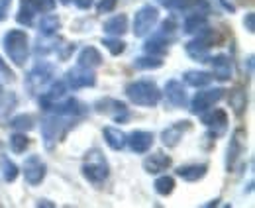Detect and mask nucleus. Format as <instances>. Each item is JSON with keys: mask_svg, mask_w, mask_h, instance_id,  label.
Listing matches in <instances>:
<instances>
[{"mask_svg": "<svg viewBox=\"0 0 255 208\" xmlns=\"http://www.w3.org/2000/svg\"><path fill=\"white\" fill-rule=\"evenodd\" d=\"M4 51L16 67H24L30 57V39L24 30H10L2 37Z\"/></svg>", "mask_w": 255, "mask_h": 208, "instance_id": "obj_1", "label": "nucleus"}, {"mask_svg": "<svg viewBox=\"0 0 255 208\" xmlns=\"http://www.w3.org/2000/svg\"><path fill=\"white\" fill-rule=\"evenodd\" d=\"M124 92L135 106H147L149 108V106H157L161 100L159 87L153 81H145V79L128 83Z\"/></svg>", "mask_w": 255, "mask_h": 208, "instance_id": "obj_2", "label": "nucleus"}, {"mask_svg": "<svg viewBox=\"0 0 255 208\" xmlns=\"http://www.w3.org/2000/svg\"><path fill=\"white\" fill-rule=\"evenodd\" d=\"M53 81H55V67L51 63H47V61H37L35 67L28 73L24 85H26V89L32 96H37V94H41L43 90L47 89Z\"/></svg>", "mask_w": 255, "mask_h": 208, "instance_id": "obj_3", "label": "nucleus"}, {"mask_svg": "<svg viewBox=\"0 0 255 208\" xmlns=\"http://www.w3.org/2000/svg\"><path fill=\"white\" fill-rule=\"evenodd\" d=\"M71 122L67 120V116H49L41 122V136H43V146L47 149H53L55 144L59 140H63L67 136V132L71 130Z\"/></svg>", "mask_w": 255, "mask_h": 208, "instance_id": "obj_4", "label": "nucleus"}, {"mask_svg": "<svg viewBox=\"0 0 255 208\" xmlns=\"http://www.w3.org/2000/svg\"><path fill=\"white\" fill-rule=\"evenodd\" d=\"M81 171H83V177L93 185H102L108 179V173H110L108 163H106L104 155L98 149H93L91 153H87V161L83 163Z\"/></svg>", "mask_w": 255, "mask_h": 208, "instance_id": "obj_5", "label": "nucleus"}, {"mask_svg": "<svg viewBox=\"0 0 255 208\" xmlns=\"http://www.w3.org/2000/svg\"><path fill=\"white\" fill-rule=\"evenodd\" d=\"M159 22V10L157 6L145 4L141 6L135 16H133V35L135 37H145L147 33H151V30L155 28V24Z\"/></svg>", "mask_w": 255, "mask_h": 208, "instance_id": "obj_6", "label": "nucleus"}, {"mask_svg": "<svg viewBox=\"0 0 255 208\" xmlns=\"http://www.w3.org/2000/svg\"><path fill=\"white\" fill-rule=\"evenodd\" d=\"M224 89H206V90H198L194 94V98L191 100V112L194 116H200L202 112L210 110L214 104H218L224 98Z\"/></svg>", "mask_w": 255, "mask_h": 208, "instance_id": "obj_7", "label": "nucleus"}, {"mask_svg": "<svg viewBox=\"0 0 255 208\" xmlns=\"http://www.w3.org/2000/svg\"><path fill=\"white\" fill-rule=\"evenodd\" d=\"M93 108H95L98 114L110 116L116 124H122V122H126L129 118L126 102H120L116 98H100V100H96Z\"/></svg>", "mask_w": 255, "mask_h": 208, "instance_id": "obj_8", "label": "nucleus"}, {"mask_svg": "<svg viewBox=\"0 0 255 208\" xmlns=\"http://www.w3.org/2000/svg\"><path fill=\"white\" fill-rule=\"evenodd\" d=\"M65 85H67V89H73V90L95 87L96 75L93 73V69H85V67L79 65V67L69 69L65 73Z\"/></svg>", "mask_w": 255, "mask_h": 208, "instance_id": "obj_9", "label": "nucleus"}, {"mask_svg": "<svg viewBox=\"0 0 255 208\" xmlns=\"http://www.w3.org/2000/svg\"><path fill=\"white\" fill-rule=\"evenodd\" d=\"M244 151H246V132L242 128H238L232 134L230 144H228V151H226V167H228V171L236 169V165L240 163Z\"/></svg>", "mask_w": 255, "mask_h": 208, "instance_id": "obj_10", "label": "nucleus"}, {"mask_svg": "<svg viewBox=\"0 0 255 208\" xmlns=\"http://www.w3.org/2000/svg\"><path fill=\"white\" fill-rule=\"evenodd\" d=\"M47 112L57 114V116H67V118H71V116L77 118V116L87 114V112H89V106H87L85 102H81L79 98H65L63 96L61 100L53 102Z\"/></svg>", "mask_w": 255, "mask_h": 208, "instance_id": "obj_11", "label": "nucleus"}, {"mask_svg": "<svg viewBox=\"0 0 255 208\" xmlns=\"http://www.w3.org/2000/svg\"><path fill=\"white\" fill-rule=\"evenodd\" d=\"M47 175V165L41 161L39 155H30L26 161H24V179L28 185H39Z\"/></svg>", "mask_w": 255, "mask_h": 208, "instance_id": "obj_12", "label": "nucleus"}, {"mask_svg": "<svg viewBox=\"0 0 255 208\" xmlns=\"http://www.w3.org/2000/svg\"><path fill=\"white\" fill-rule=\"evenodd\" d=\"M191 130V122L189 120H183V122H175L171 124L169 128H165L161 132V142L165 148H177L179 142L183 140V136Z\"/></svg>", "mask_w": 255, "mask_h": 208, "instance_id": "obj_13", "label": "nucleus"}, {"mask_svg": "<svg viewBox=\"0 0 255 208\" xmlns=\"http://www.w3.org/2000/svg\"><path fill=\"white\" fill-rule=\"evenodd\" d=\"M200 120H202V124L206 126V128H210L212 130V134L218 138V136H222L224 132H226V128H228V114L220 110V108H210V110H206V112H202L200 114Z\"/></svg>", "mask_w": 255, "mask_h": 208, "instance_id": "obj_14", "label": "nucleus"}, {"mask_svg": "<svg viewBox=\"0 0 255 208\" xmlns=\"http://www.w3.org/2000/svg\"><path fill=\"white\" fill-rule=\"evenodd\" d=\"M153 142H155V136L151 134V132H145V130H135V132H131L129 136H128L126 140V146H129V149L133 151V153H147L151 146H153Z\"/></svg>", "mask_w": 255, "mask_h": 208, "instance_id": "obj_15", "label": "nucleus"}, {"mask_svg": "<svg viewBox=\"0 0 255 208\" xmlns=\"http://www.w3.org/2000/svg\"><path fill=\"white\" fill-rule=\"evenodd\" d=\"M185 51L191 59L198 61V63H208L210 59V45L200 35H194L191 41L185 43Z\"/></svg>", "mask_w": 255, "mask_h": 208, "instance_id": "obj_16", "label": "nucleus"}, {"mask_svg": "<svg viewBox=\"0 0 255 208\" xmlns=\"http://www.w3.org/2000/svg\"><path fill=\"white\" fill-rule=\"evenodd\" d=\"M171 157L169 155H165V153H151V155H147L145 159H143V169H145V173H149V175H159L163 171H167L169 167H171Z\"/></svg>", "mask_w": 255, "mask_h": 208, "instance_id": "obj_17", "label": "nucleus"}, {"mask_svg": "<svg viewBox=\"0 0 255 208\" xmlns=\"http://www.w3.org/2000/svg\"><path fill=\"white\" fill-rule=\"evenodd\" d=\"M208 63L212 65V77L218 79L220 83H226L232 79V59L228 55H214L210 57Z\"/></svg>", "mask_w": 255, "mask_h": 208, "instance_id": "obj_18", "label": "nucleus"}, {"mask_svg": "<svg viewBox=\"0 0 255 208\" xmlns=\"http://www.w3.org/2000/svg\"><path fill=\"white\" fill-rule=\"evenodd\" d=\"M165 94H167V100L177 106V108H183L187 104V90L183 87L181 81L177 79H169L167 85H165Z\"/></svg>", "mask_w": 255, "mask_h": 208, "instance_id": "obj_19", "label": "nucleus"}, {"mask_svg": "<svg viewBox=\"0 0 255 208\" xmlns=\"http://www.w3.org/2000/svg\"><path fill=\"white\" fill-rule=\"evenodd\" d=\"M177 177H181L187 183H196L208 173V165L206 163H191V165H181L177 171Z\"/></svg>", "mask_w": 255, "mask_h": 208, "instance_id": "obj_20", "label": "nucleus"}, {"mask_svg": "<svg viewBox=\"0 0 255 208\" xmlns=\"http://www.w3.org/2000/svg\"><path fill=\"white\" fill-rule=\"evenodd\" d=\"M102 136H104V142H106V146H108L110 149H114V151H122V149L126 148L128 136L120 130V128L106 126V128L102 130Z\"/></svg>", "mask_w": 255, "mask_h": 208, "instance_id": "obj_21", "label": "nucleus"}, {"mask_svg": "<svg viewBox=\"0 0 255 208\" xmlns=\"http://www.w3.org/2000/svg\"><path fill=\"white\" fill-rule=\"evenodd\" d=\"M102 31L108 33V35H114V37H120L128 31V16L126 14H116L112 16L110 20L104 22Z\"/></svg>", "mask_w": 255, "mask_h": 208, "instance_id": "obj_22", "label": "nucleus"}, {"mask_svg": "<svg viewBox=\"0 0 255 208\" xmlns=\"http://www.w3.org/2000/svg\"><path fill=\"white\" fill-rule=\"evenodd\" d=\"M143 51L147 53V55H165L167 51H169V39H167V35H163V33H157V35H153L151 39H147L145 43H143Z\"/></svg>", "mask_w": 255, "mask_h": 208, "instance_id": "obj_23", "label": "nucleus"}, {"mask_svg": "<svg viewBox=\"0 0 255 208\" xmlns=\"http://www.w3.org/2000/svg\"><path fill=\"white\" fill-rule=\"evenodd\" d=\"M77 61H79V65L85 67V69H96V67L102 65V55H100V51H98L96 47L87 45L85 49H81Z\"/></svg>", "mask_w": 255, "mask_h": 208, "instance_id": "obj_24", "label": "nucleus"}, {"mask_svg": "<svg viewBox=\"0 0 255 208\" xmlns=\"http://www.w3.org/2000/svg\"><path fill=\"white\" fill-rule=\"evenodd\" d=\"M212 73L208 71H187L183 75V81L189 85V87H194V89H202V87H208L212 83Z\"/></svg>", "mask_w": 255, "mask_h": 208, "instance_id": "obj_25", "label": "nucleus"}, {"mask_svg": "<svg viewBox=\"0 0 255 208\" xmlns=\"http://www.w3.org/2000/svg\"><path fill=\"white\" fill-rule=\"evenodd\" d=\"M59 28H61L59 16L45 14V16H41V20H39L37 31H39V35H43V37H53V35L59 31Z\"/></svg>", "mask_w": 255, "mask_h": 208, "instance_id": "obj_26", "label": "nucleus"}, {"mask_svg": "<svg viewBox=\"0 0 255 208\" xmlns=\"http://www.w3.org/2000/svg\"><path fill=\"white\" fill-rule=\"evenodd\" d=\"M208 26V20H206V14H189L185 18V24H183V31L185 33H191L196 35L200 30H204Z\"/></svg>", "mask_w": 255, "mask_h": 208, "instance_id": "obj_27", "label": "nucleus"}, {"mask_svg": "<svg viewBox=\"0 0 255 208\" xmlns=\"http://www.w3.org/2000/svg\"><path fill=\"white\" fill-rule=\"evenodd\" d=\"M230 108L234 110L236 116H244L248 108V94L244 89H234L230 92Z\"/></svg>", "mask_w": 255, "mask_h": 208, "instance_id": "obj_28", "label": "nucleus"}, {"mask_svg": "<svg viewBox=\"0 0 255 208\" xmlns=\"http://www.w3.org/2000/svg\"><path fill=\"white\" fill-rule=\"evenodd\" d=\"M0 169H2V179L6 181V183H14L16 177H18V165L14 163V161H10L8 157H0Z\"/></svg>", "mask_w": 255, "mask_h": 208, "instance_id": "obj_29", "label": "nucleus"}, {"mask_svg": "<svg viewBox=\"0 0 255 208\" xmlns=\"http://www.w3.org/2000/svg\"><path fill=\"white\" fill-rule=\"evenodd\" d=\"M133 67L135 69H159V67H163V59L161 57H157V55H141V57H135L133 59Z\"/></svg>", "mask_w": 255, "mask_h": 208, "instance_id": "obj_30", "label": "nucleus"}, {"mask_svg": "<svg viewBox=\"0 0 255 208\" xmlns=\"http://www.w3.org/2000/svg\"><path fill=\"white\" fill-rule=\"evenodd\" d=\"M10 149L14 151V153H24L26 149H28V146H30V138L26 136V132H18V134H12L10 136Z\"/></svg>", "mask_w": 255, "mask_h": 208, "instance_id": "obj_31", "label": "nucleus"}, {"mask_svg": "<svg viewBox=\"0 0 255 208\" xmlns=\"http://www.w3.org/2000/svg\"><path fill=\"white\" fill-rule=\"evenodd\" d=\"M102 45L110 51V55H114V57H118V55H122L124 51H126V41H122L120 37H114V35H110V37H104L102 39Z\"/></svg>", "mask_w": 255, "mask_h": 208, "instance_id": "obj_32", "label": "nucleus"}, {"mask_svg": "<svg viewBox=\"0 0 255 208\" xmlns=\"http://www.w3.org/2000/svg\"><path fill=\"white\" fill-rule=\"evenodd\" d=\"M153 187H155V193H157V195L167 197V195H171V193L175 191V179L169 177V175H163V177L155 179Z\"/></svg>", "mask_w": 255, "mask_h": 208, "instance_id": "obj_33", "label": "nucleus"}, {"mask_svg": "<svg viewBox=\"0 0 255 208\" xmlns=\"http://www.w3.org/2000/svg\"><path fill=\"white\" fill-rule=\"evenodd\" d=\"M10 126L20 130V132H28V130L33 128V118L30 114H20V116H14V118L10 120Z\"/></svg>", "mask_w": 255, "mask_h": 208, "instance_id": "obj_34", "label": "nucleus"}, {"mask_svg": "<svg viewBox=\"0 0 255 208\" xmlns=\"http://www.w3.org/2000/svg\"><path fill=\"white\" fill-rule=\"evenodd\" d=\"M33 16H35V12H33L32 8L22 4V8H20V12H18L16 20H18V24H22V26H32V24H33Z\"/></svg>", "mask_w": 255, "mask_h": 208, "instance_id": "obj_35", "label": "nucleus"}, {"mask_svg": "<svg viewBox=\"0 0 255 208\" xmlns=\"http://www.w3.org/2000/svg\"><path fill=\"white\" fill-rule=\"evenodd\" d=\"M161 6H165V8H169V10H183V8H187V4L191 2V0H157Z\"/></svg>", "mask_w": 255, "mask_h": 208, "instance_id": "obj_36", "label": "nucleus"}, {"mask_svg": "<svg viewBox=\"0 0 255 208\" xmlns=\"http://www.w3.org/2000/svg\"><path fill=\"white\" fill-rule=\"evenodd\" d=\"M116 4H118V0H100L96 4V12L98 14H110L116 8Z\"/></svg>", "mask_w": 255, "mask_h": 208, "instance_id": "obj_37", "label": "nucleus"}, {"mask_svg": "<svg viewBox=\"0 0 255 208\" xmlns=\"http://www.w3.org/2000/svg\"><path fill=\"white\" fill-rule=\"evenodd\" d=\"M177 30V24H175V20H165L163 24H161V31L163 35H169V33H173V31Z\"/></svg>", "mask_w": 255, "mask_h": 208, "instance_id": "obj_38", "label": "nucleus"}, {"mask_svg": "<svg viewBox=\"0 0 255 208\" xmlns=\"http://www.w3.org/2000/svg\"><path fill=\"white\" fill-rule=\"evenodd\" d=\"M244 26H246V30L250 31V33H254L255 31V14L254 12H248V14H246V18H244Z\"/></svg>", "mask_w": 255, "mask_h": 208, "instance_id": "obj_39", "label": "nucleus"}, {"mask_svg": "<svg viewBox=\"0 0 255 208\" xmlns=\"http://www.w3.org/2000/svg\"><path fill=\"white\" fill-rule=\"evenodd\" d=\"M10 4H12V0H0V22L6 20V16L10 12Z\"/></svg>", "mask_w": 255, "mask_h": 208, "instance_id": "obj_40", "label": "nucleus"}, {"mask_svg": "<svg viewBox=\"0 0 255 208\" xmlns=\"http://www.w3.org/2000/svg\"><path fill=\"white\" fill-rule=\"evenodd\" d=\"M81 10H89L91 6H93V0H73Z\"/></svg>", "mask_w": 255, "mask_h": 208, "instance_id": "obj_41", "label": "nucleus"}, {"mask_svg": "<svg viewBox=\"0 0 255 208\" xmlns=\"http://www.w3.org/2000/svg\"><path fill=\"white\" fill-rule=\"evenodd\" d=\"M218 2L222 4V6H224V8H226V10H228V12H232V14L236 12V6H234V4L230 2V0H218Z\"/></svg>", "mask_w": 255, "mask_h": 208, "instance_id": "obj_42", "label": "nucleus"}, {"mask_svg": "<svg viewBox=\"0 0 255 208\" xmlns=\"http://www.w3.org/2000/svg\"><path fill=\"white\" fill-rule=\"evenodd\" d=\"M35 207H49V208H53L55 205H53V203H49V201H37V203H35Z\"/></svg>", "mask_w": 255, "mask_h": 208, "instance_id": "obj_43", "label": "nucleus"}, {"mask_svg": "<svg viewBox=\"0 0 255 208\" xmlns=\"http://www.w3.org/2000/svg\"><path fill=\"white\" fill-rule=\"evenodd\" d=\"M218 203H220V199H216V201H210V203H206V205H204V207H216V205H218Z\"/></svg>", "mask_w": 255, "mask_h": 208, "instance_id": "obj_44", "label": "nucleus"}, {"mask_svg": "<svg viewBox=\"0 0 255 208\" xmlns=\"http://www.w3.org/2000/svg\"><path fill=\"white\" fill-rule=\"evenodd\" d=\"M4 94H6V92L2 89V83H0V104H2V100H4Z\"/></svg>", "mask_w": 255, "mask_h": 208, "instance_id": "obj_45", "label": "nucleus"}, {"mask_svg": "<svg viewBox=\"0 0 255 208\" xmlns=\"http://www.w3.org/2000/svg\"><path fill=\"white\" fill-rule=\"evenodd\" d=\"M59 2H61V4H71L73 0H59Z\"/></svg>", "mask_w": 255, "mask_h": 208, "instance_id": "obj_46", "label": "nucleus"}]
</instances>
